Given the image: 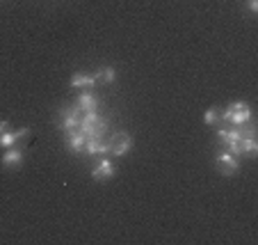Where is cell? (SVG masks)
Returning a JSON list of instances; mask_svg holds the SVG:
<instances>
[{
  "label": "cell",
  "mask_w": 258,
  "mask_h": 245,
  "mask_svg": "<svg viewBox=\"0 0 258 245\" xmlns=\"http://www.w3.org/2000/svg\"><path fill=\"white\" fill-rule=\"evenodd\" d=\"M105 128H107V122L96 113V110H94V113H83L78 131H83L87 140H89V137H103Z\"/></svg>",
  "instance_id": "1"
},
{
  "label": "cell",
  "mask_w": 258,
  "mask_h": 245,
  "mask_svg": "<svg viewBox=\"0 0 258 245\" xmlns=\"http://www.w3.org/2000/svg\"><path fill=\"white\" fill-rule=\"evenodd\" d=\"M249 119H251V108H249V103H244V101L231 103L229 108L222 113V122L231 124V126H240V124H247Z\"/></svg>",
  "instance_id": "2"
},
{
  "label": "cell",
  "mask_w": 258,
  "mask_h": 245,
  "mask_svg": "<svg viewBox=\"0 0 258 245\" xmlns=\"http://www.w3.org/2000/svg\"><path fill=\"white\" fill-rule=\"evenodd\" d=\"M57 113H59V128L64 131V135L78 131L80 117H83V113L78 110V106H64V108H59Z\"/></svg>",
  "instance_id": "3"
},
{
  "label": "cell",
  "mask_w": 258,
  "mask_h": 245,
  "mask_svg": "<svg viewBox=\"0 0 258 245\" xmlns=\"http://www.w3.org/2000/svg\"><path fill=\"white\" fill-rule=\"evenodd\" d=\"M133 144H135L133 135L119 131V133H114V135L107 140V154H112V156H126V154L133 149Z\"/></svg>",
  "instance_id": "4"
},
{
  "label": "cell",
  "mask_w": 258,
  "mask_h": 245,
  "mask_svg": "<svg viewBox=\"0 0 258 245\" xmlns=\"http://www.w3.org/2000/svg\"><path fill=\"white\" fill-rule=\"evenodd\" d=\"M215 165H217V172L219 174H224V177H233L235 172L240 170V163H238V156L229 152H219L215 156Z\"/></svg>",
  "instance_id": "5"
},
{
  "label": "cell",
  "mask_w": 258,
  "mask_h": 245,
  "mask_svg": "<svg viewBox=\"0 0 258 245\" xmlns=\"http://www.w3.org/2000/svg\"><path fill=\"white\" fill-rule=\"evenodd\" d=\"M69 85L76 89H83V92H92L94 87H96V78H94V74H85V71H76V74L71 76V80H69Z\"/></svg>",
  "instance_id": "6"
},
{
  "label": "cell",
  "mask_w": 258,
  "mask_h": 245,
  "mask_svg": "<svg viewBox=\"0 0 258 245\" xmlns=\"http://www.w3.org/2000/svg\"><path fill=\"white\" fill-rule=\"evenodd\" d=\"M114 174H117V167L107 161V158H105V161H101L92 170V179H94V181H110Z\"/></svg>",
  "instance_id": "7"
},
{
  "label": "cell",
  "mask_w": 258,
  "mask_h": 245,
  "mask_svg": "<svg viewBox=\"0 0 258 245\" xmlns=\"http://www.w3.org/2000/svg\"><path fill=\"white\" fill-rule=\"evenodd\" d=\"M25 161V154L21 152L19 147H10L5 149V154H3V165L7 167V170H16V167H21Z\"/></svg>",
  "instance_id": "8"
},
{
  "label": "cell",
  "mask_w": 258,
  "mask_h": 245,
  "mask_svg": "<svg viewBox=\"0 0 258 245\" xmlns=\"http://www.w3.org/2000/svg\"><path fill=\"white\" fill-rule=\"evenodd\" d=\"M85 142H87V137L83 131L67 133V149L71 154H85Z\"/></svg>",
  "instance_id": "9"
},
{
  "label": "cell",
  "mask_w": 258,
  "mask_h": 245,
  "mask_svg": "<svg viewBox=\"0 0 258 245\" xmlns=\"http://www.w3.org/2000/svg\"><path fill=\"white\" fill-rule=\"evenodd\" d=\"M256 154H258V142H256V135L240 137V142H238V156L256 158Z\"/></svg>",
  "instance_id": "10"
},
{
  "label": "cell",
  "mask_w": 258,
  "mask_h": 245,
  "mask_svg": "<svg viewBox=\"0 0 258 245\" xmlns=\"http://www.w3.org/2000/svg\"><path fill=\"white\" fill-rule=\"evenodd\" d=\"M28 135V128H19V131H5V133H0V147H16V142H19L21 137Z\"/></svg>",
  "instance_id": "11"
},
{
  "label": "cell",
  "mask_w": 258,
  "mask_h": 245,
  "mask_svg": "<svg viewBox=\"0 0 258 245\" xmlns=\"http://www.w3.org/2000/svg\"><path fill=\"white\" fill-rule=\"evenodd\" d=\"M76 106H78L80 113H94L98 108V99L92 92H83L78 96V101H76Z\"/></svg>",
  "instance_id": "12"
},
{
  "label": "cell",
  "mask_w": 258,
  "mask_h": 245,
  "mask_svg": "<svg viewBox=\"0 0 258 245\" xmlns=\"http://www.w3.org/2000/svg\"><path fill=\"white\" fill-rule=\"evenodd\" d=\"M85 154H89V156H105L107 142H103L101 137H89L87 142H85Z\"/></svg>",
  "instance_id": "13"
},
{
  "label": "cell",
  "mask_w": 258,
  "mask_h": 245,
  "mask_svg": "<svg viewBox=\"0 0 258 245\" xmlns=\"http://www.w3.org/2000/svg\"><path fill=\"white\" fill-rule=\"evenodd\" d=\"M94 78H96V83L112 85L114 80H117V71H114V67H101L96 74H94Z\"/></svg>",
  "instance_id": "14"
},
{
  "label": "cell",
  "mask_w": 258,
  "mask_h": 245,
  "mask_svg": "<svg viewBox=\"0 0 258 245\" xmlns=\"http://www.w3.org/2000/svg\"><path fill=\"white\" fill-rule=\"evenodd\" d=\"M204 122L208 124V126H222V110L219 108H208L206 110Z\"/></svg>",
  "instance_id": "15"
},
{
  "label": "cell",
  "mask_w": 258,
  "mask_h": 245,
  "mask_svg": "<svg viewBox=\"0 0 258 245\" xmlns=\"http://www.w3.org/2000/svg\"><path fill=\"white\" fill-rule=\"evenodd\" d=\"M10 122H0V133H5V131H10Z\"/></svg>",
  "instance_id": "16"
},
{
  "label": "cell",
  "mask_w": 258,
  "mask_h": 245,
  "mask_svg": "<svg viewBox=\"0 0 258 245\" xmlns=\"http://www.w3.org/2000/svg\"><path fill=\"white\" fill-rule=\"evenodd\" d=\"M249 10H251V12H258V0H249Z\"/></svg>",
  "instance_id": "17"
}]
</instances>
